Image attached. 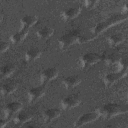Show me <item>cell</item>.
I'll return each mask as SVG.
<instances>
[{
	"instance_id": "cell-13",
	"label": "cell",
	"mask_w": 128,
	"mask_h": 128,
	"mask_svg": "<svg viewBox=\"0 0 128 128\" xmlns=\"http://www.w3.org/2000/svg\"><path fill=\"white\" fill-rule=\"evenodd\" d=\"M22 108V104L19 102H12L7 104L4 108L8 118L10 120L12 116L18 113L21 110Z\"/></svg>"
},
{
	"instance_id": "cell-1",
	"label": "cell",
	"mask_w": 128,
	"mask_h": 128,
	"mask_svg": "<svg viewBox=\"0 0 128 128\" xmlns=\"http://www.w3.org/2000/svg\"><path fill=\"white\" fill-rule=\"evenodd\" d=\"M101 116L106 120H109L114 116L123 114L128 112L126 105L116 103H108L100 110Z\"/></svg>"
},
{
	"instance_id": "cell-20",
	"label": "cell",
	"mask_w": 128,
	"mask_h": 128,
	"mask_svg": "<svg viewBox=\"0 0 128 128\" xmlns=\"http://www.w3.org/2000/svg\"><path fill=\"white\" fill-rule=\"evenodd\" d=\"M96 36L97 35L94 32L92 28L89 29L88 30L84 32V31L83 32H82L80 30L78 43L83 44L89 42L94 39Z\"/></svg>"
},
{
	"instance_id": "cell-8",
	"label": "cell",
	"mask_w": 128,
	"mask_h": 128,
	"mask_svg": "<svg viewBox=\"0 0 128 128\" xmlns=\"http://www.w3.org/2000/svg\"><path fill=\"white\" fill-rule=\"evenodd\" d=\"M126 74L127 68L120 71H115L108 73L104 76V82L107 86L112 85L119 79H120L126 76Z\"/></svg>"
},
{
	"instance_id": "cell-19",
	"label": "cell",
	"mask_w": 128,
	"mask_h": 128,
	"mask_svg": "<svg viewBox=\"0 0 128 128\" xmlns=\"http://www.w3.org/2000/svg\"><path fill=\"white\" fill-rule=\"evenodd\" d=\"M41 55L42 51L40 49L36 47H32L26 52L24 58L27 62H32L38 58Z\"/></svg>"
},
{
	"instance_id": "cell-9",
	"label": "cell",
	"mask_w": 128,
	"mask_h": 128,
	"mask_svg": "<svg viewBox=\"0 0 128 128\" xmlns=\"http://www.w3.org/2000/svg\"><path fill=\"white\" fill-rule=\"evenodd\" d=\"M59 72L56 68H48L44 70L40 76V82L42 84H44L49 82L56 78Z\"/></svg>"
},
{
	"instance_id": "cell-16",
	"label": "cell",
	"mask_w": 128,
	"mask_h": 128,
	"mask_svg": "<svg viewBox=\"0 0 128 128\" xmlns=\"http://www.w3.org/2000/svg\"><path fill=\"white\" fill-rule=\"evenodd\" d=\"M61 110L58 108H50L46 110L43 114V118L46 123H49L60 116Z\"/></svg>"
},
{
	"instance_id": "cell-7",
	"label": "cell",
	"mask_w": 128,
	"mask_h": 128,
	"mask_svg": "<svg viewBox=\"0 0 128 128\" xmlns=\"http://www.w3.org/2000/svg\"><path fill=\"white\" fill-rule=\"evenodd\" d=\"M82 102L80 96L76 94L68 95L60 102V106L64 110H70L78 106Z\"/></svg>"
},
{
	"instance_id": "cell-14",
	"label": "cell",
	"mask_w": 128,
	"mask_h": 128,
	"mask_svg": "<svg viewBox=\"0 0 128 128\" xmlns=\"http://www.w3.org/2000/svg\"><path fill=\"white\" fill-rule=\"evenodd\" d=\"M28 28H20V29L12 34L10 38V41L14 44H18L22 42L27 36L28 34Z\"/></svg>"
},
{
	"instance_id": "cell-22",
	"label": "cell",
	"mask_w": 128,
	"mask_h": 128,
	"mask_svg": "<svg viewBox=\"0 0 128 128\" xmlns=\"http://www.w3.org/2000/svg\"><path fill=\"white\" fill-rule=\"evenodd\" d=\"M15 66L12 64H8L4 66L0 69V76L2 78H8L14 72Z\"/></svg>"
},
{
	"instance_id": "cell-12",
	"label": "cell",
	"mask_w": 128,
	"mask_h": 128,
	"mask_svg": "<svg viewBox=\"0 0 128 128\" xmlns=\"http://www.w3.org/2000/svg\"><path fill=\"white\" fill-rule=\"evenodd\" d=\"M82 8L80 6L70 8L64 10L60 14L62 19L68 21L73 20L76 18L81 12Z\"/></svg>"
},
{
	"instance_id": "cell-5",
	"label": "cell",
	"mask_w": 128,
	"mask_h": 128,
	"mask_svg": "<svg viewBox=\"0 0 128 128\" xmlns=\"http://www.w3.org/2000/svg\"><path fill=\"white\" fill-rule=\"evenodd\" d=\"M102 60V56L96 52H88L80 57L78 64L82 68H86L96 64Z\"/></svg>"
},
{
	"instance_id": "cell-25",
	"label": "cell",
	"mask_w": 128,
	"mask_h": 128,
	"mask_svg": "<svg viewBox=\"0 0 128 128\" xmlns=\"http://www.w3.org/2000/svg\"><path fill=\"white\" fill-rule=\"evenodd\" d=\"M10 46V43L6 41H0V52L4 53L7 51Z\"/></svg>"
},
{
	"instance_id": "cell-2",
	"label": "cell",
	"mask_w": 128,
	"mask_h": 128,
	"mask_svg": "<svg viewBox=\"0 0 128 128\" xmlns=\"http://www.w3.org/2000/svg\"><path fill=\"white\" fill-rule=\"evenodd\" d=\"M80 30H72L63 34L58 40V44L60 48L64 50L78 42Z\"/></svg>"
},
{
	"instance_id": "cell-15",
	"label": "cell",
	"mask_w": 128,
	"mask_h": 128,
	"mask_svg": "<svg viewBox=\"0 0 128 128\" xmlns=\"http://www.w3.org/2000/svg\"><path fill=\"white\" fill-rule=\"evenodd\" d=\"M17 88V84L14 80H8L2 84L0 92L2 94L7 96L13 93L16 90Z\"/></svg>"
},
{
	"instance_id": "cell-4",
	"label": "cell",
	"mask_w": 128,
	"mask_h": 128,
	"mask_svg": "<svg viewBox=\"0 0 128 128\" xmlns=\"http://www.w3.org/2000/svg\"><path fill=\"white\" fill-rule=\"evenodd\" d=\"M124 19V16L122 15H116L112 16L105 22H102L97 24L94 28H92V30L98 36V34L102 32L108 28L119 23Z\"/></svg>"
},
{
	"instance_id": "cell-21",
	"label": "cell",
	"mask_w": 128,
	"mask_h": 128,
	"mask_svg": "<svg viewBox=\"0 0 128 128\" xmlns=\"http://www.w3.org/2000/svg\"><path fill=\"white\" fill-rule=\"evenodd\" d=\"M54 30L50 26H44L39 29L36 32L37 36L42 40H47L53 36Z\"/></svg>"
},
{
	"instance_id": "cell-10",
	"label": "cell",
	"mask_w": 128,
	"mask_h": 128,
	"mask_svg": "<svg viewBox=\"0 0 128 128\" xmlns=\"http://www.w3.org/2000/svg\"><path fill=\"white\" fill-rule=\"evenodd\" d=\"M46 90L43 84L31 88L28 92V98L30 102L35 101L42 98L45 94Z\"/></svg>"
},
{
	"instance_id": "cell-18",
	"label": "cell",
	"mask_w": 128,
	"mask_h": 128,
	"mask_svg": "<svg viewBox=\"0 0 128 128\" xmlns=\"http://www.w3.org/2000/svg\"><path fill=\"white\" fill-rule=\"evenodd\" d=\"M81 79L76 76H70L64 78L62 82L64 86L66 89L72 88L81 82Z\"/></svg>"
},
{
	"instance_id": "cell-11",
	"label": "cell",
	"mask_w": 128,
	"mask_h": 128,
	"mask_svg": "<svg viewBox=\"0 0 128 128\" xmlns=\"http://www.w3.org/2000/svg\"><path fill=\"white\" fill-rule=\"evenodd\" d=\"M33 114L30 112L26 110H20L14 118V122L16 125L20 126L31 120Z\"/></svg>"
},
{
	"instance_id": "cell-17",
	"label": "cell",
	"mask_w": 128,
	"mask_h": 128,
	"mask_svg": "<svg viewBox=\"0 0 128 128\" xmlns=\"http://www.w3.org/2000/svg\"><path fill=\"white\" fill-rule=\"evenodd\" d=\"M38 21V17L34 14H27L24 16L20 20V28H27L34 26Z\"/></svg>"
},
{
	"instance_id": "cell-3",
	"label": "cell",
	"mask_w": 128,
	"mask_h": 128,
	"mask_svg": "<svg viewBox=\"0 0 128 128\" xmlns=\"http://www.w3.org/2000/svg\"><path fill=\"white\" fill-rule=\"evenodd\" d=\"M101 116L100 109H96L92 111L88 112L80 115L74 122V127H81L84 125L93 122Z\"/></svg>"
},
{
	"instance_id": "cell-24",
	"label": "cell",
	"mask_w": 128,
	"mask_h": 128,
	"mask_svg": "<svg viewBox=\"0 0 128 128\" xmlns=\"http://www.w3.org/2000/svg\"><path fill=\"white\" fill-rule=\"evenodd\" d=\"M84 4L83 5L87 8L89 9H92L94 8L98 3V0H85L84 1Z\"/></svg>"
},
{
	"instance_id": "cell-26",
	"label": "cell",
	"mask_w": 128,
	"mask_h": 128,
	"mask_svg": "<svg viewBox=\"0 0 128 128\" xmlns=\"http://www.w3.org/2000/svg\"><path fill=\"white\" fill-rule=\"evenodd\" d=\"M10 120L7 119V118H4V119H2V118H0V128H4V127L7 123L8 122V120Z\"/></svg>"
},
{
	"instance_id": "cell-6",
	"label": "cell",
	"mask_w": 128,
	"mask_h": 128,
	"mask_svg": "<svg viewBox=\"0 0 128 128\" xmlns=\"http://www.w3.org/2000/svg\"><path fill=\"white\" fill-rule=\"evenodd\" d=\"M101 56L102 60H103L108 66H120L122 62V58L118 52L114 50H106Z\"/></svg>"
},
{
	"instance_id": "cell-23",
	"label": "cell",
	"mask_w": 128,
	"mask_h": 128,
	"mask_svg": "<svg viewBox=\"0 0 128 128\" xmlns=\"http://www.w3.org/2000/svg\"><path fill=\"white\" fill-rule=\"evenodd\" d=\"M124 36L122 33H116L111 35L108 38V42L112 46H116L124 40Z\"/></svg>"
}]
</instances>
